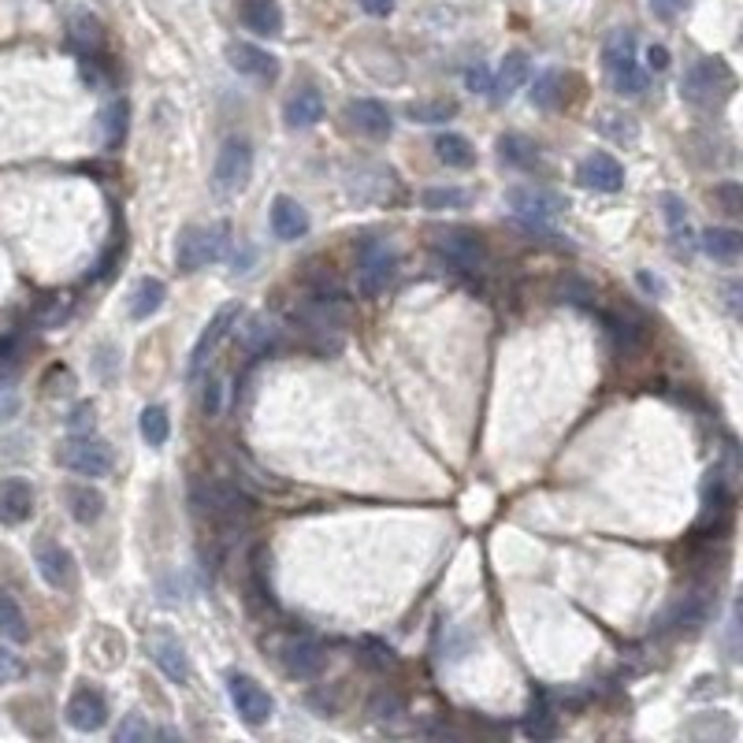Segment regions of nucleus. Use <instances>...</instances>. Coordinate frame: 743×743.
<instances>
[{
    "instance_id": "nucleus-1",
    "label": "nucleus",
    "mask_w": 743,
    "mask_h": 743,
    "mask_svg": "<svg viewBox=\"0 0 743 743\" xmlns=\"http://www.w3.org/2000/svg\"><path fill=\"white\" fill-rule=\"evenodd\" d=\"M732 93H736V75L721 56H699L684 67L680 97L696 109H721Z\"/></svg>"
},
{
    "instance_id": "nucleus-2",
    "label": "nucleus",
    "mask_w": 743,
    "mask_h": 743,
    "mask_svg": "<svg viewBox=\"0 0 743 743\" xmlns=\"http://www.w3.org/2000/svg\"><path fill=\"white\" fill-rule=\"evenodd\" d=\"M602 60L613 78V90L621 97H640L651 86V75L640 67V37H635L632 26L610 31V37H606L602 45Z\"/></svg>"
},
{
    "instance_id": "nucleus-3",
    "label": "nucleus",
    "mask_w": 743,
    "mask_h": 743,
    "mask_svg": "<svg viewBox=\"0 0 743 743\" xmlns=\"http://www.w3.org/2000/svg\"><path fill=\"white\" fill-rule=\"evenodd\" d=\"M231 249V223H193L175 242V264L179 271H201L209 264L228 257Z\"/></svg>"
},
{
    "instance_id": "nucleus-4",
    "label": "nucleus",
    "mask_w": 743,
    "mask_h": 743,
    "mask_svg": "<svg viewBox=\"0 0 743 743\" xmlns=\"http://www.w3.org/2000/svg\"><path fill=\"white\" fill-rule=\"evenodd\" d=\"M398 276V249L387 239H365L357 249V290L365 298L384 295Z\"/></svg>"
},
{
    "instance_id": "nucleus-5",
    "label": "nucleus",
    "mask_w": 743,
    "mask_h": 743,
    "mask_svg": "<svg viewBox=\"0 0 743 743\" xmlns=\"http://www.w3.org/2000/svg\"><path fill=\"white\" fill-rule=\"evenodd\" d=\"M253 179V145L246 138H228L217 153V168H212V190L231 198L242 193Z\"/></svg>"
},
{
    "instance_id": "nucleus-6",
    "label": "nucleus",
    "mask_w": 743,
    "mask_h": 743,
    "mask_svg": "<svg viewBox=\"0 0 743 743\" xmlns=\"http://www.w3.org/2000/svg\"><path fill=\"white\" fill-rule=\"evenodd\" d=\"M56 462L64 468H71L78 476H90V480H101V476L112 473L115 457H112V446L104 443V439H93V435H75L60 443L56 450Z\"/></svg>"
},
{
    "instance_id": "nucleus-7",
    "label": "nucleus",
    "mask_w": 743,
    "mask_h": 743,
    "mask_svg": "<svg viewBox=\"0 0 743 743\" xmlns=\"http://www.w3.org/2000/svg\"><path fill=\"white\" fill-rule=\"evenodd\" d=\"M506 204H510L521 220H540V223L562 217V212L569 209L565 193L551 190V186H535V182L510 186V190H506Z\"/></svg>"
},
{
    "instance_id": "nucleus-8",
    "label": "nucleus",
    "mask_w": 743,
    "mask_h": 743,
    "mask_svg": "<svg viewBox=\"0 0 743 743\" xmlns=\"http://www.w3.org/2000/svg\"><path fill=\"white\" fill-rule=\"evenodd\" d=\"M228 696H231L234 713H239V718L246 721L249 729L268 725L271 713H276V702H271L268 688L257 684L253 677H246V673H234V677L228 680Z\"/></svg>"
},
{
    "instance_id": "nucleus-9",
    "label": "nucleus",
    "mask_w": 743,
    "mask_h": 743,
    "mask_svg": "<svg viewBox=\"0 0 743 743\" xmlns=\"http://www.w3.org/2000/svg\"><path fill=\"white\" fill-rule=\"evenodd\" d=\"M239 317H242V301H228V306L217 309V317L209 320V328H204L201 335H198V342H193L190 365H186V376H190V379L201 376L204 365H209V357L217 354V346L231 335V328H239Z\"/></svg>"
},
{
    "instance_id": "nucleus-10",
    "label": "nucleus",
    "mask_w": 743,
    "mask_h": 743,
    "mask_svg": "<svg viewBox=\"0 0 743 743\" xmlns=\"http://www.w3.org/2000/svg\"><path fill=\"white\" fill-rule=\"evenodd\" d=\"M432 249L446 264H454V268H462V271L480 268L484 257H487L484 239L476 231H468V228H446V231H439L435 239H432Z\"/></svg>"
},
{
    "instance_id": "nucleus-11",
    "label": "nucleus",
    "mask_w": 743,
    "mask_h": 743,
    "mask_svg": "<svg viewBox=\"0 0 743 743\" xmlns=\"http://www.w3.org/2000/svg\"><path fill=\"white\" fill-rule=\"evenodd\" d=\"M198 506L209 517H217V521H246V517L253 513V498L242 495L234 484H220V480H209L198 487Z\"/></svg>"
},
{
    "instance_id": "nucleus-12",
    "label": "nucleus",
    "mask_w": 743,
    "mask_h": 743,
    "mask_svg": "<svg viewBox=\"0 0 743 743\" xmlns=\"http://www.w3.org/2000/svg\"><path fill=\"white\" fill-rule=\"evenodd\" d=\"M145 647H149L153 666L160 669L171 684L190 680V658H186V647L171 629H153L149 635H145Z\"/></svg>"
},
{
    "instance_id": "nucleus-13",
    "label": "nucleus",
    "mask_w": 743,
    "mask_h": 743,
    "mask_svg": "<svg viewBox=\"0 0 743 743\" xmlns=\"http://www.w3.org/2000/svg\"><path fill=\"white\" fill-rule=\"evenodd\" d=\"M346 123L350 131H357L361 138H372V142H384L390 138V131H395V115L384 101H376V97H357V101L346 104Z\"/></svg>"
},
{
    "instance_id": "nucleus-14",
    "label": "nucleus",
    "mask_w": 743,
    "mask_h": 743,
    "mask_svg": "<svg viewBox=\"0 0 743 743\" xmlns=\"http://www.w3.org/2000/svg\"><path fill=\"white\" fill-rule=\"evenodd\" d=\"M279 662L290 677L309 680L328 666V651L317 640H309V635H290V640L279 643Z\"/></svg>"
},
{
    "instance_id": "nucleus-15",
    "label": "nucleus",
    "mask_w": 743,
    "mask_h": 743,
    "mask_svg": "<svg viewBox=\"0 0 743 743\" xmlns=\"http://www.w3.org/2000/svg\"><path fill=\"white\" fill-rule=\"evenodd\" d=\"M576 179H580L584 190H595V193H618L624 190V168L618 156L610 153H588L580 160V168H576Z\"/></svg>"
},
{
    "instance_id": "nucleus-16",
    "label": "nucleus",
    "mask_w": 743,
    "mask_h": 743,
    "mask_svg": "<svg viewBox=\"0 0 743 743\" xmlns=\"http://www.w3.org/2000/svg\"><path fill=\"white\" fill-rule=\"evenodd\" d=\"M64 718L75 732H101L109 725V702H104V696L97 688H78L75 696L67 699Z\"/></svg>"
},
{
    "instance_id": "nucleus-17",
    "label": "nucleus",
    "mask_w": 743,
    "mask_h": 743,
    "mask_svg": "<svg viewBox=\"0 0 743 743\" xmlns=\"http://www.w3.org/2000/svg\"><path fill=\"white\" fill-rule=\"evenodd\" d=\"M34 562H37L42 580L53 591H64V588H71V584H75V557L67 554V546H60L56 540H37Z\"/></svg>"
},
{
    "instance_id": "nucleus-18",
    "label": "nucleus",
    "mask_w": 743,
    "mask_h": 743,
    "mask_svg": "<svg viewBox=\"0 0 743 743\" xmlns=\"http://www.w3.org/2000/svg\"><path fill=\"white\" fill-rule=\"evenodd\" d=\"M34 513V487L23 476H4L0 480V524L19 528Z\"/></svg>"
},
{
    "instance_id": "nucleus-19",
    "label": "nucleus",
    "mask_w": 743,
    "mask_h": 743,
    "mask_svg": "<svg viewBox=\"0 0 743 743\" xmlns=\"http://www.w3.org/2000/svg\"><path fill=\"white\" fill-rule=\"evenodd\" d=\"M228 60L239 75L260 78V82H271L279 78V56H271L268 48L249 45V42H231L228 45Z\"/></svg>"
},
{
    "instance_id": "nucleus-20",
    "label": "nucleus",
    "mask_w": 743,
    "mask_h": 743,
    "mask_svg": "<svg viewBox=\"0 0 743 743\" xmlns=\"http://www.w3.org/2000/svg\"><path fill=\"white\" fill-rule=\"evenodd\" d=\"M328 115L324 93L312 90V86H301L298 93H290V101L282 104V120H287L290 131H309Z\"/></svg>"
},
{
    "instance_id": "nucleus-21",
    "label": "nucleus",
    "mask_w": 743,
    "mask_h": 743,
    "mask_svg": "<svg viewBox=\"0 0 743 743\" xmlns=\"http://www.w3.org/2000/svg\"><path fill=\"white\" fill-rule=\"evenodd\" d=\"M528 75H532L528 53H521V48H517V53H506V60L498 64V71L491 78V93H487V97H491L495 104H506L528 82Z\"/></svg>"
},
{
    "instance_id": "nucleus-22",
    "label": "nucleus",
    "mask_w": 743,
    "mask_h": 743,
    "mask_svg": "<svg viewBox=\"0 0 743 743\" xmlns=\"http://www.w3.org/2000/svg\"><path fill=\"white\" fill-rule=\"evenodd\" d=\"M271 234H276L279 242H298L309 234V212L301 209L295 198H287V193H279L276 201H271Z\"/></svg>"
},
{
    "instance_id": "nucleus-23",
    "label": "nucleus",
    "mask_w": 743,
    "mask_h": 743,
    "mask_svg": "<svg viewBox=\"0 0 743 743\" xmlns=\"http://www.w3.org/2000/svg\"><path fill=\"white\" fill-rule=\"evenodd\" d=\"M710 621V595L707 591H691L673 606V613L666 618V629L677 635H696L702 624Z\"/></svg>"
},
{
    "instance_id": "nucleus-24",
    "label": "nucleus",
    "mask_w": 743,
    "mask_h": 743,
    "mask_svg": "<svg viewBox=\"0 0 743 743\" xmlns=\"http://www.w3.org/2000/svg\"><path fill=\"white\" fill-rule=\"evenodd\" d=\"M242 26L257 37H279L282 34V8L279 0H242L239 8Z\"/></svg>"
},
{
    "instance_id": "nucleus-25",
    "label": "nucleus",
    "mask_w": 743,
    "mask_h": 743,
    "mask_svg": "<svg viewBox=\"0 0 743 743\" xmlns=\"http://www.w3.org/2000/svg\"><path fill=\"white\" fill-rule=\"evenodd\" d=\"M699 249L718 264H736L743 253V234L736 228H710L699 234Z\"/></svg>"
},
{
    "instance_id": "nucleus-26",
    "label": "nucleus",
    "mask_w": 743,
    "mask_h": 743,
    "mask_svg": "<svg viewBox=\"0 0 743 743\" xmlns=\"http://www.w3.org/2000/svg\"><path fill=\"white\" fill-rule=\"evenodd\" d=\"M64 498H67V510H71V517L78 524H97L101 521V513H104V495L97 491V487H90V484H71L64 491Z\"/></svg>"
},
{
    "instance_id": "nucleus-27",
    "label": "nucleus",
    "mask_w": 743,
    "mask_h": 743,
    "mask_svg": "<svg viewBox=\"0 0 743 743\" xmlns=\"http://www.w3.org/2000/svg\"><path fill=\"white\" fill-rule=\"evenodd\" d=\"M540 145H535L532 138H524V134H502L498 138V160L510 164V168L517 171H532L540 168Z\"/></svg>"
},
{
    "instance_id": "nucleus-28",
    "label": "nucleus",
    "mask_w": 743,
    "mask_h": 743,
    "mask_svg": "<svg viewBox=\"0 0 743 743\" xmlns=\"http://www.w3.org/2000/svg\"><path fill=\"white\" fill-rule=\"evenodd\" d=\"M562 101H565V75L557 71V67H546L532 82V104L543 112H554L562 109Z\"/></svg>"
},
{
    "instance_id": "nucleus-29",
    "label": "nucleus",
    "mask_w": 743,
    "mask_h": 743,
    "mask_svg": "<svg viewBox=\"0 0 743 743\" xmlns=\"http://www.w3.org/2000/svg\"><path fill=\"white\" fill-rule=\"evenodd\" d=\"M435 156L446 164V168H473L476 164V145L465 138V134H439L435 138Z\"/></svg>"
},
{
    "instance_id": "nucleus-30",
    "label": "nucleus",
    "mask_w": 743,
    "mask_h": 743,
    "mask_svg": "<svg viewBox=\"0 0 743 743\" xmlns=\"http://www.w3.org/2000/svg\"><path fill=\"white\" fill-rule=\"evenodd\" d=\"M164 298H168V287H164L160 279H142L138 287L131 290V320H149L160 312Z\"/></svg>"
},
{
    "instance_id": "nucleus-31",
    "label": "nucleus",
    "mask_w": 743,
    "mask_h": 743,
    "mask_svg": "<svg viewBox=\"0 0 743 743\" xmlns=\"http://www.w3.org/2000/svg\"><path fill=\"white\" fill-rule=\"evenodd\" d=\"M476 201L473 190H462V186H432V190L420 193V204L428 212H462Z\"/></svg>"
},
{
    "instance_id": "nucleus-32",
    "label": "nucleus",
    "mask_w": 743,
    "mask_h": 743,
    "mask_svg": "<svg viewBox=\"0 0 743 743\" xmlns=\"http://www.w3.org/2000/svg\"><path fill=\"white\" fill-rule=\"evenodd\" d=\"M0 635L12 643H26L31 640V624H26V613L12 595L0 588Z\"/></svg>"
},
{
    "instance_id": "nucleus-33",
    "label": "nucleus",
    "mask_w": 743,
    "mask_h": 743,
    "mask_svg": "<svg viewBox=\"0 0 743 743\" xmlns=\"http://www.w3.org/2000/svg\"><path fill=\"white\" fill-rule=\"evenodd\" d=\"M406 115L413 123H446L457 115V101H450V97H432V101H409L406 104Z\"/></svg>"
},
{
    "instance_id": "nucleus-34",
    "label": "nucleus",
    "mask_w": 743,
    "mask_h": 743,
    "mask_svg": "<svg viewBox=\"0 0 743 743\" xmlns=\"http://www.w3.org/2000/svg\"><path fill=\"white\" fill-rule=\"evenodd\" d=\"M71 42L82 48V53H97V48L104 45V26L101 19L90 15V12H78L71 19Z\"/></svg>"
},
{
    "instance_id": "nucleus-35",
    "label": "nucleus",
    "mask_w": 743,
    "mask_h": 743,
    "mask_svg": "<svg viewBox=\"0 0 743 743\" xmlns=\"http://www.w3.org/2000/svg\"><path fill=\"white\" fill-rule=\"evenodd\" d=\"M595 126H599V134H606L610 142H621V145L640 138V126H635L632 115H624V112H599Z\"/></svg>"
},
{
    "instance_id": "nucleus-36",
    "label": "nucleus",
    "mask_w": 743,
    "mask_h": 743,
    "mask_svg": "<svg viewBox=\"0 0 743 743\" xmlns=\"http://www.w3.org/2000/svg\"><path fill=\"white\" fill-rule=\"evenodd\" d=\"M142 439L149 446H164L168 443V435H171V417H168V409L164 406H149V409H142Z\"/></svg>"
},
{
    "instance_id": "nucleus-37",
    "label": "nucleus",
    "mask_w": 743,
    "mask_h": 743,
    "mask_svg": "<svg viewBox=\"0 0 743 743\" xmlns=\"http://www.w3.org/2000/svg\"><path fill=\"white\" fill-rule=\"evenodd\" d=\"M524 736L528 740H554L557 736V713L546 707V702H540V707H532V713L524 718Z\"/></svg>"
},
{
    "instance_id": "nucleus-38",
    "label": "nucleus",
    "mask_w": 743,
    "mask_h": 743,
    "mask_svg": "<svg viewBox=\"0 0 743 743\" xmlns=\"http://www.w3.org/2000/svg\"><path fill=\"white\" fill-rule=\"evenodd\" d=\"M153 729L149 721L142 718V713H126V718L120 721V729H115V740L120 743H134V740H149Z\"/></svg>"
},
{
    "instance_id": "nucleus-39",
    "label": "nucleus",
    "mask_w": 743,
    "mask_h": 743,
    "mask_svg": "<svg viewBox=\"0 0 743 743\" xmlns=\"http://www.w3.org/2000/svg\"><path fill=\"white\" fill-rule=\"evenodd\" d=\"M710 193L721 201V209H725L729 217H740V212H743V190H740V182H732V179L729 182H718Z\"/></svg>"
},
{
    "instance_id": "nucleus-40",
    "label": "nucleus",
    "mask_w": 743,
    "mask_h": 743,
    "mask_svg": "<svg viewBox=\"0 0 743 743\" xmlns=\"http://www.w3.org/2000/svg\"><path fill=\"white\" fill-rule=\"evenodd\" d=\"M104 120H109V134H104V145H109V149H115V145L123 142V134H126V101H115Z\"/></svg>"
},
{
    "instance_id": "nucleus-41",
    "label": "nucleus",
    "mask_w": 743,
    "mask_h": 743,
    "mask_svg": "<svg viewBox=\"0 0 743 743\" xmlns=\"http://www.w3.org/2000/svg\"><path fill=\"white\" fill-rule=\"evenodd\" d=\"M491 78H495V75H491V67H487V64H473V67H468V71H465V86H468V90H473V93H491Z\"/></svg>"
},
{
    "instance_id": "nucleus-42",
    "label": "nucleus",
    "mask_w": 743,
    "mask_h": 743,
    "mask_svg": "<svg viewBox=\"0 0 743 743\" xmlns=\"http://www.w3.org/2000/svg\"><path fill=\"white\" fill-rule=\"evenodd\" d=\"M662 209H666L669 228H684V223H688V204H684V198H677V193H662Z\"/></svg>"
},
{
    "instance_id": "nucleus-43",
    "label": "nucleus",
    "mask_w": 743,
    "mask_h": 743,
    "mask_svg": "<svg viewBox=\"0 0 743 743\" xmlns=\"http://www.w3.org/2000/svg\"><path fill=\"white\" fill-rule=\"evenodd\" d=\"M647 4H651V12L662 19V23H673L677 15L688 12L691 0H647Z\"/></svg>"
},
{
    "instance_id": "nucleus-44",
    "label": "nucleus",
    "mask_w": 743,
    "mask_h": 743,
    "mask_svg": "<svg viewBox=\"0 0 743 743\" xmlns=\"http://www.w3.org/2000/svg\"><path fill=\"white\" fill-rule=\"evenodd\" d=\"M19 677H23V662H19V654L0 647V684H12Z\"/></svg>"
},
{
    "instance_id": "nucleus-45",
    "label": "nucleus",
    "mask_w": 743,
    "mask_h": 743,
    "mask_svg": "<svg viewBox=\"0 0 743 743\" xmlns=\"http://www.w3.org/2000/svg\"><path fill=\"white\" fill-rule=\"evenodd\" d=\"M67 428H71V432H90V428H93V406L90 402L78 406L75 413L67 417Z\"/></svg>"
},
{
    "instance_id": "nucleus-46",
    "label": "nucleus",
    "mask_w": 743,
    "mask_h": 743,
    "mask_svg": "<svg viewBox=\"0 0 743 743\" xmlns=\"http://www.w3.org/2000/svg\"><path fill=\"white\" fill-rule=\"evenodd\" d=\"M669 67V48L666 45H651L647 48V75L651 71H666Z\"/></svg>"
},
{
    "instance_id": "nucleus-47",
    "label": "nucleus",
    "mask_w": 743,
    "mask_h": 743,
    "mask_svg": "<svg viewBox=\"0 0 743 743\" xmlns=\"http://www.w3.org/2000/svg\"><path fill=\"white\" fill-rule=\"evenodd\" d=\"M368 15H390L395 12V0H357Z\"/></svg>"
},
{
    "instance_id": "nucleus-48",
    "label": "nucleus",
    "mask_w": 743,
    "mask_h": 743,
    "mask_svg": "<svg viewBox=\"0 0 743 743\" xmlns=\"http://www.w3.org/2000/svg\"><path fill=\"white\" fill-rule=\"evenodd\" d=\"M15 354H19V342H15L12 335L0 339V365H12Z\"/></svg>"
},
{
    "instance_id": "nucleus-49",
    "label": "nucleus",
    "mask_w": 743,
    "mask_h": 743,
    "mask_svg": "<svg viewBox=\"0 0 743 743\" xmlns=\"http://www.w3.org/2000/svg\"><path fill=\"white\" fill-rule=\"evenodd\" d=\"M640 282H643V287H647V290H651V295H658V290H662V279H654V276H647V271H640Z\"/></svg>"
}]
</instances>
